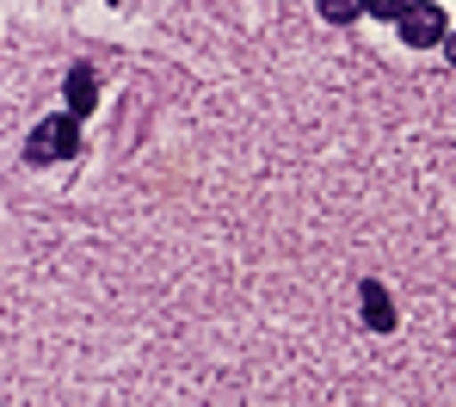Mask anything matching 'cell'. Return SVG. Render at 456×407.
<instances>
[{
	"label": "cell",
	"mask_w": 456,
	"mask_h": 407,
	"mask_svg": "<svg viewBox=\"0 0 456 407\" xmlns=\"http://www.w3.org/2000/svg\"><path fill=\"white\" fill-rule=\"evenodd\" d=\"M75 149H80V118H75V111L44 118V124L31 130V142H25V155H31V161H69Z\"/></svg>",
	"instance_id": "1"
},
{
	"label": "cell",
	"mask_w": 456,
	"mask_h": 407,
	"mask_svg": "<svg viewBox=\"0 0 456 407\" xmlns=\"http://www.w3.org/2000/svg\"><path fill=\"white\" fill-rule=\"evenodd\" d=\"M358 297H364V327H377V333H388V327H395V303H388V290H382L377 278H370V284H364Z\"/></svg>",
	"instance_id": "3"
},
{
	"label": "cell",
	"mask_w": 456,
	"mask_h": 407,
	"mask_svg": "<svg viewBox=\"0 0 456 407\" xmlns=\"http://www.w3.org/2000/svg\"><path fill=\"white\" fill-rule=\"evenodd\" d=\"M93 93H99L93 69H69V81H62V99H69V111H75V118H86V111H93Z\"/></svg>",
	"instance_id": "4"
},
{
	"label": "cell",
	"mask_w": 456,
	"mask_h": 407,
	"mask_svg": "<svg viewBox=\"0 0 456 407\" xmlns=\"http://www.w3.org/2000/svg\"><path fill=\"white\" fill-rule=\"evenodd\" d=\"M314 6H321V19H327V25H352L370 0H314Z\"/></svg>",
	"instance_id": "5"
},
{
	"label": "cell",
	"mask_w": 456,
	"mask_h": 407,
	"mask_svg": "<svg viewBox=\"0 0 456 407\" xmlns=\"http://www.w3.org/2000/svg\"><path fill=\"white\" fill-rule=\"evenodd\" d=\"M395 25H401V44H413V50H432L438 37H451V25H444V12H438L432 0H413Z\"/></svg>",
	"instance_id": "2"
},
{
	"label": "cell",
	"mask_w": 456,
	"mask_h": 407,
	"mask_svg": "<svg viewBox=\"0 0 456 407\" xmlns=\"http://www.w3.org/2000/svg\"><path fill=\"white\" fill-rule=\"evenodd\" d=\"M444 44H451V62H456V31H451V37H444Z\"/></svg>",
	"instance_id": "7"
},
{
	"label": "cell",
	"mask_w": 456,
	"mask_h": 407,
	"mask_svg": "<svg viewBox=\"0 0 456 407\" xmlns=\"http://www.w3.org/2000/svg\"><path fill=\"white\" fill-rule=\"evenodd\" d=\"M407 6H413V0H370V6H364V12H377V19H401V12H407Z\"/></svg>",
	"instance_id": "6"
}]
</instances>
